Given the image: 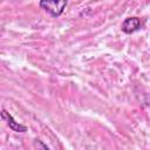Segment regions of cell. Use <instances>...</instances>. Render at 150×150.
<instances>
[{"instance_id":"cell-3","label":"cell","mask_w":150,"mask_h":150,"mask_svg":"<svg viewBox=\"0 0 150 150\" xmlns=\"http://www.w3.org/2000/svg\"><path fill=\"white\" fill-rule=\"evenodd\" d=\"M141 19H138L137 16H131V18H127L121 26V29L123 33L125 34H131L136 30H138L141 28Z\"/></svg>"},{"instance_id":"cell-4","label":"cell","mask_w":150,"mask_h":150,"mask_svg":"<svg viewBox=\"0 0 150 150\" xmlns=\"http://www.w3.org/2000/svg\"><path fill=\"white\" fill-rule=\"evenodd\" d=\"M35 146H36V148H42V149H47V150H48V146H47L46 144H43L40 139H35Z\"/></svg>"},{"instance_id":"cell-1","label":"cell","mask_w":150,"mask_h":150,"mask_svg":"<svg viewBox=\"0 0 150 150\" xmlns=\"http://www.w3.org/2000/svg\"><path fill=\"white\" fill-rule=\"evenodd\" d=\"M67 4L68 0H40L39 6L53 18H57L63 13Z\"/></svg>"},{"instance_id":"cell-2","label":"cell","mask_w":150,"mask_h":150,"mask_svg":"<svg viewBox=\"0 0 150 150\" xmlns=\"http://www.w3.org/2000/svg\"><path fill=\"white\" fill-rule=\"evenodd\" d=\"M0 116H1V118L7 123V125L9 127V129H12L13 131H15V132H26V131L28 130V128H27L26 125H23V124L16 122V121L14 120V117H13L7 110L2 109L1 112H0Z\"/></svg>"}]
</instances>
